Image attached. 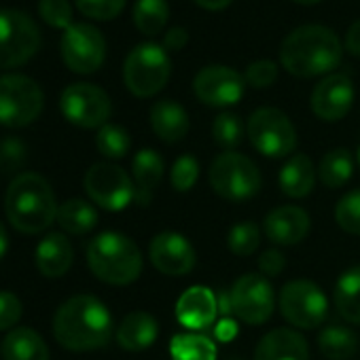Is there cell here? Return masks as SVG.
<instances>
[{
    "instance_id": "cell-1",
    "label": "cell",
    "mask_w": 360,
    "mask_h": 360,
    "mask_svg": "<svg viewBox=\"0 0 360 360\" xmlns=\"http://www.w3.org/2000/svg\"><path fill=\"white\" fill-rule=\"evenodd\" d=\"M343 58L339 37L320 24L295 28L280 45V64L297 79L330 75Z\"/></svg>"
},
{
    "instance_id": "cell-2",
    "label": "cell",
    "mask_w": 360,
    "mask_h": 360,
    "mask_svg": "<svg viewBox=\"0 0 360 360\" xmlns=\"http://www.w3.org/2000/svg\"><path fill=\"white\" fill-rule=\"evenodd\" d=\"M53 335L58 343L70 352H91L108 343L112 335V316L100 299L77 295L56 311Z\"/></svg>"
},
{
    "instance_id": "cell-3",
    "label": "cell",
    "mask_w": 360,
    "mask_h": 360,
    "mask_svg": "<svg viewBox=\"0 0 360 360\" xmlns=\"http://www.w3.org/2000/svg\"><path fill=\"white\" fill-rule=\"evenodd\" d=\"M58 202L53 189L41 174H18L5 195V212L9 223L22 233H43L58 221Z\"/></svg>"
},
{
    "instance_id": "cell-4",
    "label": "cell",
    "mask_w": 360,
    "mask_h": 360,
    "mask_svg": "<svg viewBox=\"0 0 360 360\" xmlns=\"http://www.w3.org/2000/svg\"><path fill=\"white\" fill-rule=\"evenodd\" d=\"M87 263L98 280L115 286L131 284L142 274L140 248L117 231H104L89 242Z\"/></svg>"
},
{
    "instance_id": "cell-5",
    "label": "cell",
    "mask_w": 360,
    "mask_h": 360,
    "mask_svg": "<svg viewBox=\"0 0 360 360\" xmlns=\"http://www.w3.org/2000/svg\"><path fill=\"white\" fill-rule=\"evenodd\" d=\"M172 75L167 49L157 43H140L129 51L123 64V81L136 98H153L159 94Z\"/></svg>"
},
{
    "instance_id": "cell-6",
    "label": "cell",
    "mask_w": 360,
    "mask_h": 360,
    "mask_svg": "<svg viewBox=\"0 0 360 360\" xmlns=\"http://www.w3.org/2000/svg\"><path fill=\"white\" fill-rule=\"evenodd\" d=\"M210 185L217 195L229 202L250 200L261 189V172L252 159L240 153H223L210 165Z\"/></svg>"
},
{
    "instance_id": "cell-7",
    "label": "cell",
    "mask_w": 360,
    "mask_h": 360,
    "mask_svg": "<svg viewBox=\"0 0 360 360\" xmlns=\"http://www.w3.org/2000/svg\"><path fill=\"white\" fill-rule=\"evenodd\" d=\"M45 106L43 89L24 75L0 77V125L26 127L39 119Z\"/></svg>"
},
{
    "instance_id": "cell-8",
    "label": "cell",
    "mask_w": 360,
    "mask_h": 360,
    "mask_svg": "<svg viewBox=\"0 0 360 360\" xmlns=\"http://www.w3.org/2000/svg\"><path fill=\"white\" fill-rule=\"evenodd\" d=\"M41 30L18 9H0V68H18L37 56Z\"/></svg>"
},
{
    "instance_id": "cell-9",
    "label": "cell",
    "mask_w": 360,
    "mask_h": 360,
    "mask_svg": "<svg viewBox=\"0 0 360 360\" xmlns=\"http://www.w3.org/2000/svg\"><path fill=\"white\" fill-rule=\"evenodd\" d=\"M246 134L250 144L261 155L271 159L286 157L297 146V129L292 121L274 106L257 108L246 123Z\"/></svg>"
},
{
    "instance_id": "cell-10",
    "label": "cell",
    "mask_w": 360,
    "mask_h": 360,
    "mask_svg": "<svg viewBox=\"0 0 360 360\" xmlns=\"http://www.w3.org/2000/svg\"><path fill=\"white\" fill-rule=\"evenodd\" d=\"M85 191L96 206L108 212H121L136 200L134 180L115 163L91 165L85 174Z\"/></svg>"
},
{
    "instance_id": "cell-11",
    "label": "cell",
    "mask_w": 360,
    "mask_h": 360,
    "mask_svg": "<svg viewBox=\"0 0 360 360\" xmlns=\"http://www.w3.org/2000/svg\"><path fill=\"white\" fill-rule=\"evenodd\" d=\"M60 110L62 115L77 127L83 129H100L106 125L112 104L104 89L91 83H75L68 85L62 91L60 98Z\"/></svg>"
},
{
    "instance_id": "cell-12",
    "label": "cell",
    "mask_w": 360,
    "mask_h": 360,
    "mask_svg": "<svg viewBox=\"0 0 360 360\" xmlns=\"http://www.w3.org/2000/svg\"><path fill=\"white\" fill-rule=\"evenodd\" d=\"M280 311L297 328H318L326 314V295L307 280H292L280 290Z\"/></svg>"
},
{
    "instance_id": "cell-13",
    "label": "cell",
    "mask_w": 360,
    "mask_h": 360,
    "mask_svg": "<svg viewBox=\"0 0 360 360\" xmlns=\"http://www.w3.org/2000/svg\"><path fill=\"white\" fill-rule=\"evenodd\" d=\"M62 60L77 75L96 72L106 58V41L91 24H72L62 37Z\"/></svg>"
},
{
    "instance_id": "cell-14",
    "label": "cell",
    "mask_w": 360,
    "mask_h": 360,
    "mask_svg": "<svg viewBox=\"0 0 360 360\" xmlns=\"http://www.w3.org/2000/svg\"><path fill=\"white\" fill-rule=\"evenodd\" d=\"M229 295H231L233 314L250 326L265 324L274 314V305H276L274 288L269 280L261 274L242 276L240 280H236Z\"/></svg>"
},
{
    "instance_id": "cell-15",
    "label": "cell",
    "mask_w": 360,
    "mask_h": 360,
    "mask_svg": "<svg viewBox=\"0 0 360 360\" xmlns=\"http://www.w3.org/2000/svg\"><path fill=\"white\" fill-rule=\"evenodd\" d=\"M246 79L229 66H206L193 79V91L202 104L225 108L233 106L244 98Z\"/></svg>"
},
{
    "instance_id": "cell-16",
    "label": "cell",
    "mask_w": 360,
    "mask_h": 360,
    "mask_svg": "<svg viewBox=\"0 0 360 360\" xmlns=\"http://www.w3.org/2000/svg\"><path fill=\"white\" fill-rule=\"evenodd\" d=\"M148 259L157 271L163 276H187L195 267V248L180 233L163 231L150 240Z\"/></svg>"
},
{
    "instance_id": "cell-17",
    "label": "cell",
    "mask_w": 360,
    "mask_h": 360,
    "mask_svg": "<svg viewBox=\"0 0 360 360\" xmlns=\"http://www.w3.org/2000/svg\"><path fill=\"white\" fill-rule=\"evenodd\" d=\"M354 83L347 75H326L311 91V110L326 123L341 121L354 104Z\"/></svg>"
},
{
    "instance_id": "cell-18",
    "label": "cell",
    "mask_w": 360,
    "mask_h": 360,
    "mask_svg": "<svg viewBox=\"0 0 360 360\" xmlns=\"http://www.w3.org/2000/svg\"><path fill=\"white\" fill-rule=\"evenodd\" d=\"M219 314V299L206 286H191L176 303V320L189 330H202L214 324Z\"/></svg>"
},
{
    "instance_id": "cell-19",
    "label": "cell",
    "mask_w": 360,
    "mask_h": 360,
    "mask_svg": "<svg viewBox=\"0 0 360 360\" xmlns=\"http://www.w3.org/2000/svg\"><path fill=\"white\" fill-rule=\"evenodd\" d=\"M311 219L299 206H280L265 217V236L278 246H295L309 233Z\"/></svg>"
},
{
    "instance_id": "cell-20",
    "label": "cell",
    "mask_w": 360,
    "mask_h": 360,
    "mask_svg": "<svg viewBox=\"0 0 360 360\" xmlns=\"http://www.w3.org/2000/svg\"><path fill=\"white\" fill-rule=\"evenodd\" d=\"M255 360H309V345L292 328H274L259 341Z\"/></svg>"
},
{
    "instance_id": "cell-21",
    "label": "cell",
    "mask_w": 360,
    "mask_h": 360,
    "mask_svg": "<svg viewBox=\"0 0 360 360\" xmlns=\"http://www.w3.org/2000/svg\"><path fill=\"white\" fill-rule=\"evenodd\" d=\"M163 172H165V165L157 150L142 148L134 155L131 174H134V185H136V202L140 206L150 204L153 193L163 178Z\"/></svg>"
},
{
    "instance_id": "cell-22",
    "label": "cell",
    "mask_w": 360,
    "mask_h": 360,
    "mask_svg": "<svg viewBox=\"0 0 360 360\" xmlns=\"http://www.w3.org/2000/svg\"><path fill=\"white\" fill-rule=\"evenodd\" d=\"M75 261V250L64 233H49L37 246V267L45 278H62Z\"/></svg>"
},
{
    "instance_id": "cell-23",
    "label": "cell",
    "mask_w": 360,
    "mask_h": 360,
    "mask_svg": "<svg viewBox=\"0 0 360 360\" xmlns=\"http://www.w3.org/2000/svg\"><path fill=\"white\" fill-rule=\"evenodd\" d=\"M150 127L159 136V140L172 144L180 142L191 127L187 110L174 100H161L150 108Z\"/></svg>"
},
{
    "instance_id": "cell-24",
    "label": "cell",
    "mask_w": 360,
    "mask_h": 360,
    "mask_svg": "<svg viewBox=\"0 0 360 360\" xmlns=\"http://www.w3.org/2000/svg\"><path fill=\"white\" fill-rule=\"evenodd\" d=\"M159 335L157 320L146 311L127 314L117 328V343L127 352H140L155 343Z\"/></svg>"
},
{
    "instance_id": "cell-25",
    "label": "cell",
    "mask_w": 360,
    "mask_h": 360,
    "mask_svg": "<svg viewBox=\"0 0 360 360\" xmlns=\"http://www.w3.org/2000/svg\"><path fill=\"white\" fill-rule=\"evenodd\" d=\"M316 167L307 155L290 157L280 172V189L284 195L301 200L307 198L316 185Z\"/></svg>"
},
{
    "instance_id": "cell-26",
    "label": "cell",
    "mask_w": 360,
    "mask_h": 360,
    "mask_svg": "<svg viewBox=\"0 0 360 360\" xmlns=\"http://www.w3.org/2000/svg\"><path fill=\"white\" fill-rule=\"evenodd\" d=\"M5 360H49L45 339L28 326H15L3 341Z\"/></svg>"
},
{
    "instance_id": "cell-27",
    "label": "cell",
    "mask_w": 360,
    "mask_h": 360,
    "mask_svg": "<svg viewBox=\"0 0 360 360\" xmlns=\"http://www.w3.org/2000/svg\"><path fill=\"white\" fill-rule=\"evenodd\" d=\"M335 305L343 320L360 324V265L343 271L337 280Z\"/></svg>"
},
{
    "instance_id": "cell-28",
    "label": "cell",
    "mask_w": 360,
    "mask_h": 360,
    "mask_svg": "<svg viewBox=\"0 0 360 360\" xmlns=\"http://www.w3.org/2000/svg\"><path fill=\"white\" fill-rule=\"evenodd\" d=\"M318 347L328 360H352L358 352V335L347 326H326L318 335Z\"/></svg>"
},
{
    "instance_id": "cell-29",
    "label": "cell",
    "mask_w": 360,
    "mask_h": 360,
    "mask_svg": "<svg viewBox=\"0 0 360 360\" xmlns=\"http://www.w3.org/2000/svg\"><path fill=\"white\" fill-rule=\"evenodd\" d=\"M320 183L328 189L343 187L354 174V157L347 148H333L328 150L316 169Z\"/></svg>"
},
{
    "instance_id": "cell-30",
    "label": "cell",
    "mask_w": 360,
    "mask_h": 360,
    "mask_svg": "<svg viewBox=\"0 0 360 360\" xmlns=\"http://www.w3.org/2000/svg\"><path fill=\"white\" fill-rule=\"evenodd\" d=\"M58 223L66 233L85 236L98 225V212L89 202L75 198L58 208Z\"/></svg>"
},
{
    "instance_id": "cell-31",
    "label": "cell",
    "mask_w": 360,
    "mask_h": 360,
    "mask_svg": "<svg viewBox=\"0 0 360 360\" xmlns=\"http://www.w3.org/2000/svg\"><path fill=\"white\" fill-rule=\"evenodd\" d=\"M169 20L167 0H136L134 26L144 37H157Z\"/></svg>"
},
{
    "instance_id": "cell-32",
    "label": "cell",
    "mask_w": 360,
    "mask_h": 360,
    "mask_svg": "<svg viewBox=\"0 0 360 360\" xmlns=\"http://www.w3.org/2000/svg\"><path fill=\"white\" fill-rule=\"evenodd\" d=\"M172 360H217V345L198 333L176 335L169 343Z\"/></svg>"
},
{
    "instance_id": "cell-33",
    "label": "cell",
    "mask_w": 360,
    "mask_h": 360,
    "mask_svg": "<svg viewBox=\"0 0 360 360\" xmlns=\"http://www.w3.org/2000/svg\"><path fill=\"white\" fill-rule=\"evenodd\" d=\"M96 146H98L100 155H104L106 159H123L129 153L131 138H129L125 127L115 125V123H106L98 129Z\"/></svg>"
},
{
    "instance_id": "cell-34",
    "label": "cell",
    "mask_w": 360,
    "mask_h": 360,
    "mask_svg": "<svg viewBox=\"0 0 360 360\" xmlns=\"http://www.w3.org/2000/svg\"><path fill=\"white\" fill-rule=\"evenodd\" d=\"M259 244H261V231L252 221L238 223L236 227H231L227 236V246L238 257H250L252 252H257Z\"/></svg>"
},
{
    "instance_id": "cell-35",
    "label": "cell",
    "mask_w": 360,
    "mask_h": 360,
    "mask_svg": "<svg viewBox=\"0 0 360 360\" xmlns=\"http://www.w3.org/2000/svg\"><path fill=\"white\" fill-rule=\"evenodd\" d=\"M214 142L225 148H236L244 138V123L236 112H221L212 123Z\"/></svg>"
},
{
    "instance_id": "cell-36",
    "label": "cell",
    "mask_w": 360,
    "mask_h": 360,
    "mask_svg": "<svg viewBox=\"0 0 360 360\" xmlns=\"http://www.w3.org/2000/svg\"><path fill=\"white\" fill-rule=\"evenodd\" d=\"M198 178H200V161L193 155H180L174 161L169 180H172V187L178 193L191 191L198 183Z\"/></svg>"
},
{
    "instance_id": "cell-37",
    "label": "cell",
    "mask_w": 360,
    "mask_h": 360,
    "mask_svg": "<svg viewBox=\"0 0 360 360\" xmlns=\"http://www.w3.org/2000/svg\"><path fill=\"white\" fill-rule=\"evenodd\" d=\"M337 225L352 236H360V189L343 195L335 208Z\"/></svg>"
},
{
    "instance_id": "cell-38",
    "label": "cell",
    "mask_w": 360,
    "mask_h": 360,
    "mask_svg": "<svg viewBox=\"0 0 360 360\" xmlns=\"http://www.w3.org/2000/svg\"><path fill=\"white\" fill-rule=\"evenodd\" d=\"M75 3L85 18L96 22H108L125 9L127 0H75Z\"/></svg>"
},
{
    "instance_id": "cell-39",
    "label": "cell",
    "mask_w": 360,
    "mask_h": 360,
    "mask_svg": "<svg viewBox=\"0 0 360 360\" xmlns=\"http://www.w3.org/2000/svg\"><path fill=\"white\" fill-rule=\"evenodd\" d=\"M39 13L51 28L68 30L72 26V7L68 0H41Z\"/></svg>"
},
{
    "instance_id": "cell-40",
    "label": "cell",
    "mask_w": 360,
    "mask_h": 360,
    "mask_svg": "<svg viewBox=\"0 0 360 360\" xmlns=\"http://www.w3.org/2000/svg\"><path fill=\"white\" fill-rule=\"evenodd\" d=\"M26 163V144L20 138H5L0 142V174L20 172Z\"/></svg>"
},
{
    "instance_id": "cell-41",
    "label": "cell",
    "mask_w": 360,
    "mask_h": 360,
    "mask_svg": "<svg viewBox=\"0 0 360 360\" xmlns=\"http://www.w3.org/2000/svg\"><path fill=\"white\" fill-rule=\"evenodd\" d=\"M244 79H246V83L250 87L265 89V87H269V85L276 83V79H278V66L271 60H257V62H252L246 68Z\"/></svg>"
},
{
    "instance_id": "cell-42",
    "label": "cell",
    "mask_w": 360,
    "mask_h": 360,
    "mask_svg": "<svg viewBox=\"0 0 360 360\" xmlns=\"http://www.w3.org/2000/svg\"><path fill=\"white\" fill-rule=\"evenodd\" d=\"M24 307L15 292L0 290V330H13L15 324L22 320Z\"/></svg>"
},
{
    "instance_id": "cell-43",
    "label": "cell",
    "mask_w": 360,
    "mask_h": 360,
    "mask_svg": "<svg viewBox=\"0 0 360 360\" xmlns=\"http://www.w3.org/2000/svg\"><path fill=\"white\" fill-rule=\"evenodd\" d=\"M284 267H286V259L280 250H265L259 257V269L263 276L276 278L284 271Z\"/></svg>"
},
{
    "instance_id": "cell-44",
    "label": "cell",
    "mask_w": 360,
    "mask_h": 360,
    "mask_svg": "<svg viewBox=\"0 0 360 360\" xmlns=\"http://www.w3.org/2000/svg\"><path fill=\"white\" fill-rule=\"evenodd\" d=\"M189 43V32L183 26H172L163 37V47L167 51H180Z\"/></svg>"
},
{
    "instance_id": "cell-45",
    "label": "cell",
    "mask_w": 360,
    "mask_h": 360,
    "mask_svg": "<svg viewBox=\"0 0 360 360\" xmlns=\"http://www.w3.org/2000/svg\"><path fill=\"white\" fill-rule=\"evenodd\" d=\"M345 49L354 56V58H360V20L354 22L349 28H347V34H345Z\"/></svg>"
},
{
    "instance_id": "cell-46",
    "label": "cell",
    "mask_w": 360,
    "mask_h": 360,
    "mask_svg": "<svg viewBox=\"0 0 360 360\" xmlns=\"http://www.w3.org/2000/svg\"><path fill=\"white\" fill-rule=\"evenodd\" d=\"M214 335H217V339H219V341L229 343V341L238 335V324H236V320H231V318H223V320L217 324Z\"/></svg>"
},
{
    "instance_id": "cell-47",
    "label": "cell",
    "mask_w": 360,
    "mask_h": 360,
    "mask_svg": "<svg viewBox=\"0 0 360 360\" xmlns=\"http://www.w3.org/2000/svg\"><path fill=\"white\" fill-rule=\"evenodd\" d=\"M193 3L206 11H223L233 3V0H193Z\"/></svg>"
},
{
    "instance_id": "cell-48",
    "label": "cell",
    "mask_w": 360,
    "mask_h": 360,
    "mask_svg": "<svg viewBox=\"0 0 360 360\" xmlns=\"http://www.w3.org/2000/svg\"><path fill=\"white\" fill-rule=\"evenodd\" d=\"M7 248H9V238H7V229L5 225L0 223V259L7 255Z\"/></svg>"
},
{
    "instance_id": "cell-49",
    "label": "cell",
    "mask_w": 360,
    "mask_h": 360,
    "mask_svg": "<svg viewBox=\"0 0 360 360\" xmlns=\"http://www.w3.org/2000/svg\"><path fill=\"white\" fill-rule=\"evenodd\" d=\"M292 3H297V5H318V3H322V0H292Z\"/></svg>"
},
{
    "instance_id": "cell-50",
    "label": "cell",
    "mask_w": 360,
    "mask_h": 360,
    "mask_svg": "<svg viewBox=\"0 0 360 360\" xmlns=\"http://www.w3.org/2000/svg\"><path fill=\"white\" fill-rule=\"evenodd\" d=\"M358 165H360V148H358Z\"/></svg>"
}]
</instances>
